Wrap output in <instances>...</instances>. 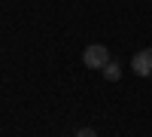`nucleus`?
Here are the masks:
<instances>
[{"mask_svg": "<svg viewBox=\"0 0 152 137\" xmlns=\"http://www.w3.org/2000/svg\"><path fill=\"white\" fill-rule=\"evenodd\" d=\"M82 61H85L88 70H104V67L110 64V49H107L104 43H91V46H85Z\"/></svg>", "mask_w": 152, "mask_h": 137, "instance_id": "obj_1", "label": "nucleus"}, {"mask_svg": "<svg viewBox=\"0 0 152 137\" xmlns=\"http://www.w3.org/2000/svg\"><path fill=\"white\" fill-rule=\"evenodd\" d=\"M100 73H104V79H110V82H116V79L122 76V67H119V61H110V64H107L104 70H100Z\"/></svg>", "mask_w": 152, "mask_h": 137, "instance_id": "obj_3", "label": "nucleus"}, {"mask_svg": "<svg viewBox=\"0 0 152 137\" xmlns=\"http://www.w3.org/2000/svg\"><path fill=\"white\" fill-rule=\"evenodd\" d=\"M76 137H100L94 128H79V131H76Z\"/></svg>", "mask_w": 152, "mask_h": 137, "instance_id": "obj_4", "label": "nucleus"}, {"mask_svg": "<svg viewBox=\"0 0 152 137\" xmlns=\"http://www.w3.org/2000/svg\"><path fill=\"white\" fill-rule=\"evenodd\" d=\"M131 70L140 79H149L152 76V49H140V52L131 55Z\"/></svg>", "mask_w": 152, "mask_h": 137, "instance_id": "obj_2", "label": "nucleus"}]
</instances>
